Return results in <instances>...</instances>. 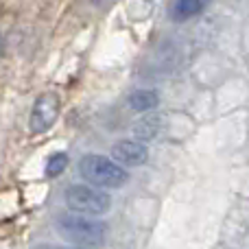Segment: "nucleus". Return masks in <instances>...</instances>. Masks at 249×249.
<instances>
[{"mask_svg": "<svg viewBox=\"0 0 249 249\" xmlns=\"http://www.w3.org/2000/svg\"><path fill=\"white\" fill-rule=\"evenodd\" d=\"M59 96L46 92V94H39L35 99L33 107H31V116H29V129L31 133H44L57 123L59 118Z\"/></svg>", "mask_w": 249, "mask_h": 249, "instance_id": "4", "label": "nucleus"}, {"mask_svg": "<svg viewBox=\"0 0 249 249\" xmlns=\"http://www.w3.org/2000/svg\"><path fill=\"white\" fill-rule=\"evenodd\" d=\"M66 166H68V155L66 153H53L51 158L46 160L44 173H46V177H57L66 171Z\"/></svg>", "mask_w": 249, "mask_h": 249, "instance_id": "9", "label": "nucleus"}, {"mask_svg": "<svg viewBox=\"0 0 249 249\" xmlns=\"http://www.w3.org/2000/svg\"><path fill=\"white\" fill-rule=\"evenodd\" d=\"M112 160L118 162L121 166H142L149 160V149L144 142L136 140V138H127V140H118L112 144Z\"/></svg>", "mask_w": 249, "mask_h": 249, "instance_id": "5", "label": "nucleus"}, {"mask_svg": "<svg viewBox=\"0 0 249 249\" xmlns=\"http://www.w3.org/2000/svg\"><path fill=\"white\" fill-rule=\"evenodd\" d=\"M33 249H94V247H79V245H70V247H66V245H37V247H33Z\"/></svg>", "mask_w": 249, "mask_h": 249, "instance_id": "10", "label": "nucleus"}, {"mask_svg": "<svg viewBox=\"0 0 249 249\" xmlns=\"http://www.w3.org/2000/svg\"><path fill=\"white\" fill-rule=\"evenodd\" d=\"M66 208L72 214L83 216H103L112 208V197L103 188L86 184H74L66 190Z\"/></svg>", "mask_w": 249, "mask_h": 249, "instance_id": "3", "label": "nucleus"}, {"mask_svg": "<svg viewBox=\"0 0 249 249\" xmlns=\"http://www.w3.org/2000/svg\"><path fill=\"white\" fill-rule=\"evenodd\" d=\"M57 232L79 247H99L107 236V225L96 216L66 214L57 219Z\"/></svg>", "mask_w": 249, "mask_h": 249, "instance_id": "2", "label": "nucleus"}, {"mask_svg": "<svg viewBox=\"0 0 249 249\" xmlns=\"http://www.w3.org/2000/svg\"><path fill=\"white\" fill-rule=\"evenodd\" d=\"M162 129V118L158 114H144L136 124H133V138L140 142H149Z\"/></svg>", "mask_w": 249, "mask_h": 249, "instance_id": "7", "label": "nucleus"}, {"mask_svg": "<svg viewBox=\"0 0 249 249\" xmlns=\"http://www.w3.org/2000/svg\"><path fill=\"white\" fill-rule=\"evenodd\" d=\"M160 105V94L155 90H136L129 94V107L136 112L144 114V112H153Z\"/></svg>", "mask_w": 249, "mask_h": 249, "instance_id": "8", "label": "nucleus"}, {"mask_svg": "<svg viewBox=\"0 0 249 249\" xmlns=\"http://www.w3.org/2000/svg\"><path fill=\"white\" fill-rule=\"evenodd\" d=\"M79 173L81 177L88 181L90 186L96 188H107V190H116L123 188L129 181V171L124 166H121L118 162H114L107 155H83L79 160Z\"/></svg>", "mask_w": 249, "mask_h": 249, "instance_id": "1", "label": "nucleus"}, {"mask_svg": "<svg viewBox=\"0 0 249 249\" xmlns=\"http://www.w3.org/2000/svg\"><path fill=\"white\" fill-rule=\"evenodd\" d=\"M212 4V0H175L171 9V16L175 22H184L190 18H197Z\"/></svg>", "mask_w": 249, "mask_h": 249, "instance_id": "6", "label": "nucleus"}]
</instances>
